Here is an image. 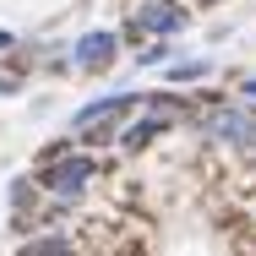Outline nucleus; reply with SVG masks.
<instances>
[{
	"label": "nucleus",
	"instance_id": "1",
	"mask_svg": "<svg viewBox=\"0 0 256 256\" xmlns=\"http://www.w3.org/2000/svg\"><path fill=\"white\" fill-rule=\"evenodd\" d=\"M38 191L50 196V202H82L88 196V186L98 180V158L88 153V148H44L38 153Z\"/></svg>",
	"mask_w": 256,
	"mask_h": 256
},
{
	"label": "nucleus",
	"instance_id": "2",
	"mask_svg": "<svg viewBox=\"0 0 256 256\" xmlns=\"http://www.w3.org/2000/svg\"><path fill=\"white\" fill-rule=\"evenodd\" d=\"M142 109V93H104V98L82 104L76 114H71V136L93 153V148H109V142H120V126L131 120Z\"/></svg>",
	"mask_w": 256,
	"mask_h": 256
},
{
	"label": "nucleus",
	"instance_id": "3",
	"mask_svg": "<svg viewBox=\"0 0 256 256\" xmlns=\"http://www.w3.org/2000/svg\"><path fill=\"white\" fill-rule=\"evenodd\" d=\"M196 131H202L207 142H218V148H246V153H256V109H246V104L212 98L207 114H196Z\"/></svg>",
	"mask_w": 256,
	"mask_h": 256
},
{
	"label": "nucleus",
	"instance_id": "4",
	"mask_svg": "<svg viewBox=\"0 0 256 256\" xmlns=\"http://www.w3.org/2000/svg\"><path fill=\"white\" fill-rule=\"evenodd\" d=\"M191 28V11L180 0H136L126 16V38H174Z\"/></svg>",
	"mask_w": 256,
	"mask_h": 256
},
{
	"label": "nucleus",
	"instance_id": "5",
	"mask_svg": "<svg viewBox=\"0 0 256 256\" xmlns=\"http://www.w3.org/2000/svg\"><path fill=\"white\" fill-rule=\"evenodd\" d=\"M120 33L114 28H93V33H82L76 44H71V71H82V76H104V71H114V60H120Z\"/></svg>",
	"mask_w": 256,
	"mask_h": 256
},
{
	"label": "nucleus",
	"instance_id": "6",
	"mask_svg": "<svg viewBox=\"0 0 256 256\" xmlns=\"http://www.w3.org/2000/svg\"><path fill=\"white\" fill-rule=\"evenodd\" d=\"M169 126H174L169 114H153V109H136V114H131L126 126H120V142H114V148H126V153H148V148H153V142L164 136V131H169Z\"/></svg>",
	"mask_w": 256,
	"mask_h": 256
},
{
	"label": "nucleus",
	"instance_id": "7",
	"mask_svg": "<svg viewBox=\"0 0 256 256\" xmlns=\"http://www.w3.org/2000/svg\"><path fill=\"white\" fill-rule=\"evenodd\" d=\"M16 256H76V246H71V234H60V229H38V234L22 240Z\"/></svg>",
	"mask_w": 256,
	"mask_h": 256
},
{
	"label": "nucleus",
	"instance_id": "8",
	"mask_svg": "<svg viewBox=\"0 0 256 256\" xmlns=\"http://www.w3.org/2000/svg\"><path fill=\"white\" fill-rule=\"evenodd\" d=\"M202 76H212V60L207 54H196V60H169L164 66V82H202Z\"/></svg>",
	"mask_w": 256,
	"mask_h": 256
},
{
	"label": "nucleus",
	"instance_id": "9",
	"mask_svg": "<svg viewBox=\"0 0 256 256\" xmlns=\"http://www.w3.org/2000/svg\"><path fill=\"white\" fill-rule=\"evenodd\" d=\"M142 109H153V114H169V120H180V114H186V98H180V93H142Z\"/></svg>",
	"mask_w": 256,
	"mask_h": 256
},
{
	"label": "nucleus",
	"instance_id": "10",
	"mask_svg": "<svg viewBox=\"0 0 256 256\" xmlns=\"http://www.w3.org/2000/svg\"><path fill=\"white\" fill-rule=\"evenodd\" d=\"M169 54H174V50H169V38H153L148 50L136 54V66H169Z\"/></svg>",
	"mask_w": 256,
	"mask_h": 256
},
{
	"label": "nucleus",
	"instance_id": "11",
	"mask_svg": "<svg viewBox=\"0 0 256 256\" xmlns=\"http://www.w3.org/2000/svg\"><path fill=\"white\" fill-rule=\"evenodd\" d=\"M16 93H22V66L0 71V98H16Z\"/></svg>",
	"mask_w": 256,
	"mask_h": 256
},
{
	"label": "nucleus",
	"instance_id": "12",
	"mask_svg": "<svg viewBox=\"0 0 256 256\" xmlns=\"http://www.w3.org/2000/svg\"><path fill=\"white\" fill-rule=\"evenodd\" d=\"M240 104H246V109H256V76H246V82H240Z\"/></svg>",
	"mask_w": 256,
	"mask_h": 256
},
{
	"label": "nucleus",
	"instance_id": "13",
	"mask_svg": "<svg viewBox=\"0 0 256 256\" xmlns=\"http://www.w3.org/2000/svg\"><path fill=\"white\" fill-rule=\"evenodd\" d=\"M11 50H22V44H16V33H6V28H0V60H11Z\"/></svg>",
	"mask_w": 256,
	"mask_h": 256
},
{
	"label": "nucleus",
	"instance_id": "14",
	"mask_svg": "<svg viewBox=\"0 0 256 256\" xmlns=\"http://www.w3.org/2000/svg\"><path fill=\"white\" fill-rule=\"evenodd\" d=\"M202 6H218V0H202Z\"/></svg>",
	"mask_w": 256,
	"mask_h": 256
}]
</instances>
